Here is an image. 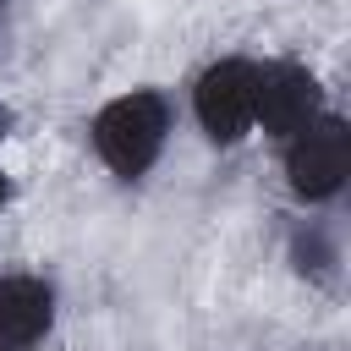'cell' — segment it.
<instances>
[{"label":"cell","instance_id":"ba28073f","mask_svg":"<svg viewBox=\"0 0 351 351\" xmlns=\"http://www.w3.org/2000/svg\"><path fill=\"white\" fill-rule=\"evenodd\" d=\"M5 203H11V181H5V170H0V214H5Z\"/></svg>","mask_w":351,"mask_h":351},{"label":"cell","instance_id":"6da1fadb","mask_svg":"<svg viewBox=\"0 0 351 351\" xmlns=\"http://www.w3.org/2000/svg\"><path fill=\"white\" fill-rule=\"evenodd\" d=\"M170 126H176V110H170V99L159 88H126V93H115V99H104L93 110L88 143H93L99 165L115 181L132 186L159 165V154L170 143Z\"/></svg>","mask_w":351,"mask_h":351},{"label":"cell","instance_id":"9c48e42d","mask_svg":"<svg viewBox=\"0 0 351 351\" xmlns=\"http://www.w3.org/2000/svg\"><path fill=\"white\" fill-rule=\"evenodd\" d=\"M0 16H5V0H0Z\"/></svg>","mask_w":351,"mask_h":351},{"label":"cell","instance_id":"3957f363","mask_svg":"<svg viewBox=\"0 0 351 351\" xmlns=\"http://www.w3.org/2000/svg\"><path fill=\"white\" fill-rule=\"evenodd\" d=\"M252 88H258V60L247 55H219L197 71L192 115L214 148H236L252 132Z\"/></svg>","mask_w":351,"mask_h":351},{"label":"cell","instance_id":"52a82bcc","mask_svg":"<svg viewBox=\"0 0 351 351\" xmlns=\"http://www.w3.org/2000/svg\"><path fill=\"white\" fill-rule=\"evenodd\" d=\"M11 121H16V115H11V104H5V99H0V143H5V137H11Z\"/></svg>","mask_w":351,"mask_h":351},{"label":"cell","instance_id":"8992f818","mask_svg":"<svg viewBox=\"0 0 351 351\" xmlns=\"http://www.w3.org/2000/svg\"><path fill=\"white\" fill-rule=\"evenodd\" d=\"M291 269H296L302 280H335V269H340V241H335L318 219L296 225V230H291Z\"/></svg>","mask_w":351,"mask_h":351},{"label":"cell","instance_id":"7a4b0ae2","mask_svg":"<svg viewBox=\"0 0 351 351\" xmlns=\"http://www.w3.org/2000/svg\"><path fill=\"white\" fill-rule=\"evenodd\" d=\"M346 176H351V126L335 110H318L307 126L285 137V186L296 203L307 208L335 203Z\"/></svg>","mask_w":351,"mask_h":351},{"label":"cell","instance_id":"5b68a950","mask_svg":"<svg viewBox=\"0 0 351 351\" xmlns=\"http://www.w3.org/2000/svg\"><path fill=\"white\" fill-rule=\"evenodd\" d=\"M55 329V285L44 274H0V351H38Z\"/></svg>","mask_w":351,"mask_h":351},{"label":"cell","instance_id":"277c9868","mask_svg":"<svg viewBox=\"0 0 351 351\" xmlns=\"http://www.w3.org/2000/svg\"><path fill=\"white\" fill-rule=\"evenodd\" d=\"M324 110V88L302 60H258V88H252V132L263 137H291Z\"/></svg>","mask_w":351,"mask_h":351}]
</instances>
